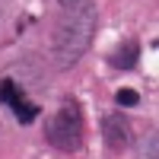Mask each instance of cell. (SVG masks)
Here are the masks:
<instances>
[{
  "label": "cell",
  "instance_id": "obj_1",
  "mask_svg": "<svg viewBox=\"0 0 159 159\" xmlns=\"http://www.w3.org/2000/svg\"><path fill=\"white\" fill-rule=\"evenodd\" d=\"M96 3L92 0H73V3L64 7L61 19L54 25V38H51V54H54V64L61 70L73 67L89 51L92 35H96Z\"/></svg>",
  "mask_w": 159,
  "mask_h": 159
},
{
  "label": "cell",
  "instance_id": "obj_2",
  "mask_svg": "<svg viewBox=\"0 0 159 159\" xmlns=\"http://www.w3.org/2000/svg\"><path fill=\"white\" fill-rule=\"evenodd\" d=\"M83 134H86V124L76 99H64L61 108L45 121V140L61 153H76L83 147Z\"/></svg>",
  "mask_w": 159,
  "mask_h": 159
},
{
  "label": "cell",
  "instance_id": "obj_3",
  "mask_svg": "<svg viewBox=\"0 0 159 159\" xmlns=\"http://www.w3.org/2000/svg\"><path fill=\"white\" fill-rule=\"evenodd\" d=\"M102 140H105V147H108L111 153L127 150V143H130V124H127V118L121 111H111V115L102 118Z\"/></svg>",
  "mask_w": 159,
  "mask_h": 159
},
{
  "label": "cell",
  "instance_id": "obj_4",
  "mask_svg": "<svg viewBox=\"0 0 159 159\" xmlns=\"http://www.w3.org/2000/svg\"><path fill=\"white\" fill-rule=\"evenodd\" d=\"M137 57H140V45L134 42V38H127V42H121L111 54H108V64L115 70H130L137 64Z\"/></svg>",
  "mask_w": 159,
  "mask_h": 159
},
{
  "label": "cell",
  "instance_id": "obj_5",
  "mask_svg": "<svg viewBox=\"0 0 159 159\" xmlns=\"http://www.w3.org/2000/svg\"><path fill=\"white\" fill-rule=\"evenodd\" d=\"M19 99H25V92H22V86L16 83V80H10V76H7V80H0V102L13 108Z\"/></svg>",
  "mask_w": 159,
  "mask_h": 159
},
{
  "label": "cell",
  "instance_id": "obj_6",
  "mask_svg": "<svg viewBox=\"0 0 159 159\" xmlns=\"http://www.w3.org/2000/svg\"><path fill=\"white\" fill-rule=\"evenodd\" d=\"M13 118H16L19 124H32L35 118H38V105L29 102V99H19L16 105H13Z\"/></svg>",
  "mask_w": 159,
  "mask_h": 159
},
{
  "label": "cell",
  "instance_id": "obj_7",
  "mask_svg": "<svg viewBox=\"0 0 159 159\" xmlns=\"http://www.w3.org/2000/svg\"><path fill=\"white\" fill-rule=\"evenodd\" d=\"M137 156H140V159H156V134H153V130L140 140V153H137Z\"/></svg>",
  "mask_w": 159,
  "mask_h": 159
},
{
  "label": "cell",
  "instance_id": "obj_8",
  "mask_svg": "<svg viewBox=\"0 0 159 159\" xmlns=\"http://www.w3.org/2000/svg\"><path fill=\"white\" fill-rule=\"evenodd\" d=\"M115 102H118V105H127V108H130V105H137V102H140V96H137L134 89H118V92H115Z\"/></svg>",
  "mask_w": 159,
  "mask_h": 159
},
{
  "label": "cell",
  "instance_id": "obj_9",
  "mask_svg": "<svg viewBox=\"0 0 159 159\" xmlns=\"http://www.w3.org/2000/svg\"><path fill=\"white\" fill-rule=\"evenodd\" d=\"M57 3H61V7H67V3H73V0H57Z\"/></svg>",
  "mask_w": 159,
  "mask_h": 159
}]
</instances>
